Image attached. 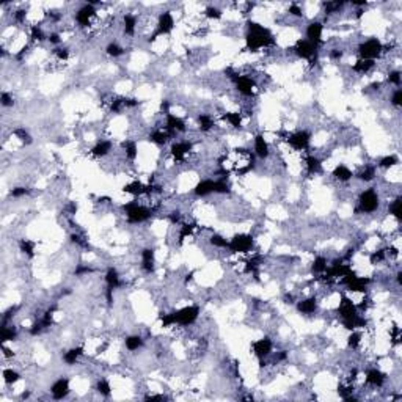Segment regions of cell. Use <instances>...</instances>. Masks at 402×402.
Instances as JSON below:
<instances>
[{
  "mask_svg": "<svg viewBox=\"0 0 402 402\" xmlns=\"http://www.w3.org/2000/svg\"><path fill=\"white\" fill-rule=\"evenodd\" d=\"M140 267L145 274L151 275L156 269V251L154 248H143L140 251Z\"/></svg>",
  "mask_w": 402,
  "mask_h": 402,
  "instance_id": "cell-14",
  "label": "cell"
},
{
  "mask_svg": "<svg viewBox=\"0 0 402 402\" xmlns=\"http://www.w3.org/2000/svg\"><path fill=\"white\" fill-rule=\"evenodd\" d=\"M222 120L227 121L231 127L241 129L242 124H244V113H241V112H223Z\"/></svg>",
  "mask_w": 402,
  "mask_h": 402,
  "instance_id": "cell-27",
  "label": "cell"
},
{
  "mask_svg": "<svg viewBox=\"0 0 402 402\" xmlns=\"http://www.w3.org/2000/svg\"><path fill=\"white\" fill-rule=\"evenodd\" d=\"M303 165H305L306 173L311 175V176L322 173V160L319 159L317 156L311 154V153H306L305 159H303Z\"/></svg>",
  "mask_w": 402,
  "mask_h": 402,
  "instance_id": "cell-19",
  "label": "cell"
},
{
  "mask_svg": "<svg viewBox=\"0 0 402 402\" xmlns=\"http://www.w3.org/2000/svg\"><path fill=\"white\" fill-rule=\"evenodd\" d=\"M112 149H113V141L112 140H99L96 145L90 149V154L93 156V157L104 159L112 153Z\"/></svg>",
  "mask_w": 402,
  "mask_h": 402,
  "instance_id": "cell-20",
  "label": "cell"
},
{
  "mask_svg": "<svg viewBox=\"0 0 402 402\" xmlns=\"http://www.w3.org/2000/svg\"><path fill=\"white\" fill-rule=\"evenodd\" d=\"M19 380H20V374L16 369H13V367H6V369H3V382L6 385H15L16 382H19Z\"/></svg>",
  "mask_w": 402,
  "mask_h": 402,
  "instance_id": "cell-39",
  "label": "cell"
},
{
  "mask_svg": "<svg viewBox=\"0 0 402 402\" xmlns=\"http://www.w3.org/2000/svg\"><path fill=\"white\" fill-rule=\"evenodd\" d=\"M386 382V376L385 374L377 369V367H371V369L366 371V376H365V384L367 386H372V388H382Z\"/></svg>",
  "mask_w": 402,
  "mask_h": 402,
  "instance_id": "cell-16",
  "label": "cell"
},
{
  "mask_svg": "<svg viewBox=\"0 0 402 402\" xmlns=\"http://www.w3.org/2000/svg\"><path fill=\"white\" fill-rule=\"evenodd\" d=\"M253 149H255V154H256V157H260V159H267L269 156H270V145H269V141L265 140V137L262 134H258L255 135V139H253Z\"/></svg>",
  "mask_w": 402,
  "mask_h": 402,
  "instance_id": "cell-18",
  "label": "cell"
},
{
  "mask_svg": "<svg viewBox=\"0 0 402 402\" xmlns=\"http://www.w3.org/2000/svg\"><path fill=\"white\" fill-rule=\"evenodd\" d=\"M200 313H201V310H200L198 305H189V306H184V308H181V310H176L175 311L176 325L178 327L193 325L196 321H198Z\"/></svg>",
  "mask_w": 402,
  "mask_h": 402,
  "instance_id": "cell-9",
  "label": "cell"
},
{
  "mask_svg": "<svg viewBox=\"0 0 402 402\" xmlns=\"http://www.w3.org/2000/svg\"><path fill=\"white\" fill-rule=\"evenodd\" d=\"M358 58L362 60H374L384 55V43L379 38H367L358 44L357 47Z\"/></svg>",
  "mask_w": 402,
  "mask_h": 402,
  "instance_id": "cell-4",
  "label": "cell"
},
{
  "mask_svg": "<svg viewBox=\"0 0 402 402\" xmlns=\"http://www.w3.org/2000/svg\"><path fill=\"white\" fill-rule=\"evenodd\" d=\"M390 104L396 108H399L402 105V88H394L391 96H390Z\"/></svg>",
  "mask_w": 402,
  "mask_h": 402,
  "instance_id": "cell-45",
  "label": "cell"
},
{
  "mask_svg": "<svg viewBox=\"0 0 402 402\" xmlns=\"http://www.w3.org/2000/svg\"><path fill=\"white\" fill-rule=\"evenodd\" d=\"M143 344H145V339L140 335H129L124 339V346L129 352H137L139 349H141Z\"/></svg>",
  "mask_w": 402,
  "mask_h": 402,
  "instance_id": "cell-31",
  "label": "cell"
},
{
  "mask_svg": "<svg viewBox=\"0 0 402 402\" xmlns=\"http://www.w3.org/2000/svg\"><path fill=\"white\" fill-rule=\"evenodd\" d=\"M402 198H401V195H396L394 196V198L390 201V204H388V214H390L391 217H394V219H396L398 222L402 219V212H401V204H402V201H401Z\"/></svg>",
  "mask_w": 402,
  "mask_h": 402,
  "instance_id": "cell-32",
  "label": "cell"
},
{
  "mask_svg": "<svg viewBox=\"0 0 402 402\" xmlns=\"http://www.w3.org/2000/svg\"><path fill=\"white\" fill-rule=\"evenodd\" d=\"M104 281H105V288L107 289H118L121 286V275L120 272L115 269V267H108L107 272H105V277H104Z\"/></svg>",
  "mask_w": 402,
  "mask_h": 402,
  "instance_id": "cell-22",
  "label": "cell"
},
{
  "mask_svg": "<svg viewBox=\"0 0 402 402\" xmlns=\"http://www.w3.org/2000/svg\"><path fill=\"white\" fill-rule=\"evenodd\" d=\"M196 121H198V127L201 132H210L215 127V120L210 113H200Z\"/></svg>",
  "mask_w": 402,
  "mask_h": 402,
  "instance_id": "cell-29",
  "label": "cell"
},
{
  "mask_svg": "<svg viewBox=\"0 0 402 402\" xmlns=\"http://www.w3.org/2000/svg\"><path fill=\"white\" fill-rule=\"evenodd\" d=\"M380 206V196L377 193L376 187L365 189L362 193L358 195L357 200V214H374Z\"/></svg>",
  "mask_w": 402,
  "mask_h": 402,
  "instance_id": "cell-3",
  "label": "cell"
},
{
  "mask_svg": "<svg viewBox=\"0 0 402 402\" xmlns=\"http://www.w3.org/2000/svg\"><path fill=\"white\" fill-rule=\"evenodd\" d=\"M327 269H329V261H327V258L325 256H316L315 261H313V264H311V274L321 278L325 274Z\"/></svg>",
  "mask_w": 402,
  "mask_h": 402,
  "instance_id": "cell-28",
  "label": "cell"
},
{
  "mask_svg": "<svg viewBox=\"0 0 402 402\" xmlns=\"http://www.w3.org/2000/svg\"><path fill=\"white\" fill-rule=\"evenodd\" d=\"M363 343V335L360 333L358 330H352L349 333V336H347V346H349V349L352 350H357L360 346Z\"/></svg>",
  "mask_w": 402,
  "mask_h": 402,
  "instance_id": "cell-36",
  "label": "cell"
},
{
  "mask_svg": "<svg viewBox=\"0 0 402 402\" xmlns=\"http://www.w3.org/2000/svg\"><path fill=\"white\" fill-rule=\"evenodd\" d=\"M245 44L250 52H260L262 49L275 46V38L272 32L258 22L248 20L247 22V33H245Z\"/></svg>",
  "mask_w": 402,
  "mask_h": 402,
  "instance_id": "cell-1",
  "label": "cell"
},
{
  "mask_svg": "<svg viewBox=\"0 0 402 402\" xmlns=\"http://www.w3.org/2000/svg\"><path fill=\"white\" fill-rule=\"evenodd\" d=\"M251 352L258 360H265L274 353V341L270 338H261L251 343Z\"/></svg>",
  "mask_w": 402,
  "mask_h": 402,
  "instance_id": "cell-12",
  "label": "cell"
},
{
  "mask_svg": "<svg viewBox=\"0 0 402 402\" xmlns=\"http://www.w3.org/2000/svg\"><path fill=\"white\" fill-rule=\"evenodd\" d=\"M137 25H139V19L132 13H126L124 16H122V20H121V27H122V33H124L126 36H134L135 32H137Z\"/></svg>",
  "mask_w": 402,
  "mask_h": 402,
  "instance_id": "cell-21",
  "label": "cell"
},
{
  "mask_svg": "<svg viewBox=\"0 0 402 402\" xmlns=\"http://www.w3.org/2000/svg\"><path fill=\"white\" fill-rule=\"evenodd\" d=\"M233 84L236 87V91L241 94L242 98H253L256 93V79L250 74H237L236 79L233 80Z\"/></svg>",
  "mask_w": 402,
  "mask_h": 402,
  "instance_id": "cell-6",
  "label": "cell"
},
{
  "mask_svg": "<svg viewBox=\"0 0 402 402\" xmlns=\"http://www.w3.org/2000/svg\"><path fill=\"white\" fill-rule=\"evenodd\" d=\"M96 5H93L91 2H88L85 5H82L80 8L76 11V24L80 27V29H87V27H90L93 19L96 17Z\"/></svg>",
  "mask_w": 402,
  "mask_h": 402,
  "instance_id": "cell-10",
  "label": "cell"
},
{
  "mask_svg": "<svg viewBox=\"0 0 402 402\" xmlns=\"http://www.w3.org/2000/svg\"><path fill=\"white\" fill-rule=\"evenodd\" d=\"M398 163H399L398 156L388 154V156H385V157L379 159V162L376 163V167H377V168H384V170H391V168L396 167Z\"/></svg>",
  "mask_w": 402,
  "mask_h": 402,
  "instance_id": "cell-34",
  "label": "cell"
},
{
  "mask_svg": "<svg viewBox=\"0 0 402 402\" xmlns=\"http://www.w3.org/2000/svg\"><path fill=\"white\" fill-rule=\"evenodd\" d=\"M30 193V189H27L24 186H19V187H13L10 190V195L13 196V198H22V196L25 195H29Z\"/></svg>",
  "mask_w": 402,
  "mask_h": 402,
  "instance_id": "cell-46",
  "label": "cell"
},
{
  "mask_svg": "<svg viewBox=\"0 0 402 402\" xmlns=\"http://www.w3.org/2000/svg\"><path fill=\"white\" fill-rule=\"evenodd\" d=\"M96 391L101 394V396H104V398H108L112 394V385L108 380L105 379H99L98 382H96Z\"/></svg>",
  "mask_w": 402,
  "mask_h": 402,
  "instance_id": "cell-40",
  "label": "cell"
},
{
  "mask_svg": "<svg viewBox=\"0 0 402 402\" xmlns=\"http://www.w3.org/2000/svg\"><path fill=\"white\" fill-rule=\"evenodd\" d=\"M376 176H377V167L372 165V163H367V165H365L357 173V178L360 181H363V182H371V181L376 179Z\"/></svg>",
  "mask_w": 402,
  "mask_h": 402,
  "instance_id": "cell-30",
  "label": "cell"
},
{
  "mask_svg": "<svg viewBox=\"0 0 402 402\" xmlns=\"http://www.w3.org/2000/svg\"><path fill=\"white\" fill-rule=\"evenodd\" d=\"M122 153H124V157L129 162H135V159L139 157V145L135 140H126L122 143Z\"/></svg>",
  "mask_w": 402,
  "mask_h": 402,
  "instance_id": "cell-26",
  "label": "cell"
},
{
  "mask_svg": "<svg viewBox=\"0 0 402 402\" xmlns=\"http://www.w3.org/2000/svg\"><path fill=\"white\" fill-rule=\"evenodd\" d=\"M386 82L390 85H393L394 88H401V84H402L401 71L399 70H391L390 72H388V76H386Z\"/></svg>",
  "mask_w": 402,
  "mask_h": 402,
  "instance_id": "cell-41",
  "label": "cell"
},
{
  "mask_svg": "<svg viewBox=\"0 0 402 402\" xmlns=\"http://www.w3.org/2000/svg\"><path fill=\"white\" fill-rule=\"evenodd\" d=\"M253 245H255L253 236L241 233V234H236L233 239L228 242V250L231 251V253L245 255V253H250V251L253 250Z\"/></svg>",
  "mask_w": 402,
  "mask_h": 402,
  "instance_id": "cell-8",
  "label": "cell"
},
{
  "mask_svg": "<svg viewBox=\"0 0 402 402\" xmlns=\"http://www.w3.org/2000/svg\"><path fill=\"white\" fill-rule=\"evenodd\" d=\"M288 13H289V16H292V17H303V8L298 3H291L289 6H288Z\"/></svg>",
  "mask_w": 402,
  "mask_h": 402,
  "instance_id": "cell-47",
  "label": "cell"
},
{
  "mask_svg": "<svg viewBox=\"0 0 402 402\" xmlns=\"http://www.w3.org/2000/svg\"><path fill=\"white\" fill-rule=\"evenodd\" d=\"M70 393H71L70 379H66V377H60L51 385V394L55 401H61V399L68 398Z\"/></svg>",
  "mask_w": 402,
  "mask_h": 402,
  "instance_id": "cell-13",
  "label": "cell"
},
{
  "mask_svg": "<svg viewBox=\"0 0 402 402\" xmlns=\"http://www.w3.org/2000/svg\"><path fill=\"white\" fill-rule=\"evenodd\" d=\"M52 53H53V57H55L60 63H63V61H66L68 58H70V49H68V47H55V49L52 51Z\"/></svg>",
  "mask_w": 402,
  "mask_h": 402,
  "instance_id": "cell-43",
  "label": "cell"
},
{
  "mask_svg": "<svg viewBox=\"0 0 402 402\" xmlns=\"http://www.w3.org/2000/svg\"><path fill=\"white\" fill-rule=\"evenodd\" d=\"M19 248H20V251H22L25 256L33 258V256H35L36 244L33 242V241H30V239H20L19 241Z\"/></svg>",
  "mask_w": 402,
  "mask_h": 402,
  "instance_id": "cell-38",
  "label": "cell"
},
{
  "mask_svg": "<svg viewBox=\"0 0 402 402\" xmlns=\"http://www.w3.org/2000/svg\"><path fill=\"white\" fill-rule=\"evenodd\" d=\"M215 193V179H201L200 182H196V186L193 187V195L198 196V198H204V196H209Z\"/></svg>",
  "mask_w": 402,
  "mask_h": 402,
  "instance_id": "cell-17",
  "label": "cell"
},
{
  "mask_svg": "<svg viewBox=\"0 0 402 402\" xmlns=\"http://www.w3.org/2000/svg\"><path fill=\"white\" fill-rule=\"evenodd\" d=\"M204 16H206L208 19H214V20H219V19H222L223 13H222V10H219V8H217V6L210 5V6H208L206 10H204Z\"/></svg>",
  "mask_w": 402,
  "mask_h": 402,
  "instance_id": "cell-44",
  "label": "cell"
},
{
  "mask_svg": "<svg viewBox=\"0 0 402 402\" xmlns=\"http://www.w3.org/2000/svg\"><path fill=\"white\" fill-rule=\"evenodd\" d=\"M286 143L294 149V151L298 153H310L311 148V134L305 129H300V131H296L292 134L286 135Z\"/></svg>",
  "mask_w": 402,
  "mask_h": 402,
  "instance_id": "cell-5",
  "label": "cell"
},
{
  "mask_svg": "<svg viewBox=\"0 0 402 402\" xmlns=\"http://www.w3.org/2000/svg\"><path fill=\"white\" fill-rule=\"evenodd\" d=\"M324 32H325V25L321 20H313L305 29V39L311 41L313 44L321 46L324 44Z\"/></svg>",
  "mask_w": 402,
  "mask_h": 402,
  "instance_id": "cell-11",
  "label": "cell"
},
{
  "mask_svg": "<svg viewBox=\"0 0 402 402\" xmlns=\"http://www.w3.org/2000/svg\"><path fill=\"white\" fill-rule=\"evenodd\" d=\"M376 63L377 61H374V60H362V58H358L355 61V65L352 66V71L355 72V74H360V76H365V74H369L374 68H376Z\"/></svg>",
  "mask_w": 402,
  "mask_h": 402,
  "instance_id": "cell-25",
  "label": "cell"
},
{
  "mask_svg": "<svg viewBox=\"0 0 402 402\" xmlns=\"http://www.w3.org/2000/svg\"><path fill=\"white\" fill-rule=\"evenodd\" d=\"M209 242H210V245H214V247H217V248H228V239L227 237H223L222 234H217V233H214L212 236L209 237Z\"/></svg>",
  "mask_w": 402,
  "mask_h": 402,
  "instance_id": "cell-42",
  "label": "cell"
},
{
  "mask_svg": "<svg viewBox=\"0 0 402 402\" xmlns=\"http://www.w3.org/2000/svg\"><path fill=\"white\" fill-rule=\"evenodd\" d=\"M175 25H176V22H175L172 11H162L157 17V22H156V30L153 35L149 36V41H156L159 36L170 35V33L173 32Z\"/></svg>",
  "mask_w": 402,
  "mask_h": 402,
  "instance_id": "cell-7",
  "label": "cell"
},
{
  "mask_svg": "<svg viewBox=\"0 0 402 402\" xmlns=\"http://www.w3.org/2000/svg\"><path fill=\"white\" fill-rule=\"evenodd\" d=\"M17 338V329L15 325H8V324H2V344L13 341V339Z\"/></svg>",
  "mask_w": 402,
  "mask_h": 402,
  "instance_id": "cell-35",
  "label": "cell"
},
{
  "mask_svg": "<svg viewBox=\"0 0 402 402\" xmlns=\"http://www.w3.org/2000/svg\"><path fill=\"white\" fill-rule=\"evenodd\" d=\"M122 210H124L126 220L132 225H139V223L146 222L151 219L154 214V208L146 206V204L140 203L139 200H132V201L126 203L124 206H122Z\"/></svg>",
  "mask_w": 402,
  "mask_h": 402,
  "instance_id": "cell-2",
  "label": "cell"
},
{
  "mask_svg": "<svg viewBox=\"0 0 402 402\" xmlns=\"http://www.w3.org/2000/svg\"><path fill=\"white\" fill-rule=\"evenodd\" d=\"M0 104H2V107H13V104H15V99H13V96L10 93L2 91V94H0Z\"/></svg>",
  "mask_w": 402,
  "mask_h": 402,
  "instance_id": "cell-48",
  "label": "cell"
},
{
  "mask_svg": "<svg viewBox=\"0 0 402 402\" xmlns=\"http://www.w3.org/2000/svg\"><path fill=\"white\" fill-rule=\"evenodd\" d=\"M30 38L33 43H43V41H47V33L44 32V29L41 25H32L30 27Z\"/></svg>",
  "mask_w": 402,
  "mask_h": 402,
  "instance_id": "cell-37",
  "label": "cell"
},
{
  "mask_svg": "<svg viewBox=\"0 0 402 402\" xmlns=\"http://www.w3.org/2000/svg\"><path fill=\"white\" fill-rule=\"evenodd\" d=\"M105 53H107L108 57H112V58H118L121 55H124L126 49L120 43H117V41H112V43H108L105 46Z\"/></svg>",
  "mask_w": 402,
  "mask_h": 402,
  "instance_id": "cell-33",
  "label": "cell"
},
{
  "mask_svg": "<svg viewBox=\"0 0 402 402\" xmlns=\"http://www.w3.org/2000/svg\"><path fill=\"white\" fill-rule=\"evenodd\" d=\"M332 176L339 182H349L355 175H353L352 170L347 165H344V163H338V165L333 168Z\"/></svg>",
  "mask_w": 402,
  "mask_h": 402,
  "instance_id": "cell-23",
  "label": "cell"
},
{
  "mask_svg": "<svg viewBox=\"0 0 402 402\" xmlns=\"http://www.w3.org/2000/svg\"><path fill=\"white\" fill-rule=\"evenodd\" d=\"M85 353V349L82 346H77V347H71L70 350H66L63 353V362L68 365V366H72V365H77V362L80 360V357Z\"/></svg>",
  "mask_w": 402,
  "mask_h": 402,
  "instance_id": "cell-24",
  "label": "cell"
},
{
  "mask_svg": "<svg viewBox=\"0 0 402 402\" xmlns=\"http://www.w3.org/2000/svg\"><path fill=\"white\" fill-rule=\"evenodd\" d=\"M317 310H319V302H317V297H315V296L305 297L302 300H297V311L303 316L316 315Z\"/></svg>",
  "mask_w": 402,
  "mask_h": 402,
  "instance_id": "cell-15",
  "label": "cell"
}]
</instances>
